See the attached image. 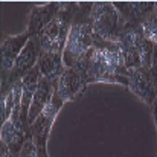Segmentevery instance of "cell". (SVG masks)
<instances>
[{
    "label": "cell",
    "instance_id": "cell-1",
    "mask_svg": "<svg viewBox=\"0 0 157 157\" xmlns=\"http://www.w3.org/2000/svg\"><path fill=\"white\" fill-rule=\"evenodd\" d=\"M89 21L92 25L95 40H101L107 43L119 41L125 25L119 12L116 11L114 5L108 2L93 3L89 15Z\"/></svg>",
    "mask_w": 157,
    "mask_h": 157
},
{
    "label": "cell",
    "instance_id": "cell-2",
    "mask_svg": "<svg viewBox=\"0 0 157 157\" xmlns=\"http://www.w3.org/2000/svg\"><path fill=\"white\" fill-rule=\"evenodd\" d=\"M95 44V35L90 21L73 20V25L69 31L66 48L63 52V59L66 69L75 67L78 59L86 55Z\"/></svg>",
    "mask_w": 157,
    "mask_h": 157
},
{
    "label": "cell",
    "instance_id": "cell-3",
    "mask_svg": "<svg viewBox=\"0 0 157 157\" xmlns=\"http://www.w3.org/2000/svg\"><path fill=\"white\" fill-rule=\"evenodd\" d=\"M127 76V86L128 89L140 98L145 104L151 105L154 104L157 98V89L154 82V75L153 69H144V67H136V69H127L125 70Z\"/></svg>",
    "mask_w": 157,
    "mask_h": 157
},
{
    "label": "cell",
    "instance_id": "cell-4",
    "mask_svg": "<svg viewBox=\"0 0 157 157\" xmlns=\"http://www.w3.org/2000/svg\"><path fill=\"white\" fill-rule=\"evenodd\" d=\"M86 79L84 76L73 67L66 69L55 86V93L66 102V101H75L81 96V93L86 89Z\"/></svg>",
    "mask_w": 157,
    "mask_h": 157
},
{
    "label": "cell",
    "instance_id": "cell-5",
    "mask_svg": "<svg viewBox=\"0 0 157 157\" xmlns=\"http://www.w3.org/2000/svg\"><path fill=\"white\" fill-rule=\"evenodd\" d=\"M31 40V34L26 31L20 35H14V37H8L5 38L3 44H2V70H3V76L11 75V72L15 67V61L18 58V55L25 49V46L28 44V41Z\"/></svg>",
    "mask_w": 157,
    "mask_h": 157
},
{
    "label": "cell",
    "instance_id": "cell-6",
    "mask_svg": "<svg viewBox=\"0 0 157 157\" xmlns=\"http://www.w3.org/2000/svg\"><path fill=\"white\" fill-rule=\"evenodd\" d=\"M59 9H61V3L58 2H51L43 6H34L29 17V26H28V32L31 34V37H38L44 31V28L58 15Z\"/></svg>",
    "mask_w": 157,
    "mask_h": 157
},
{
    "label": "cell",
    "instance_id": "cell-7",
    "mask_svg": "<svg viewBox=\"0 0 157 157\" xmlns=\"http://www.w3.org/2000/svg\"><path fill=\"white\" fill-rule=\"evenodd\" d=\"M55 86L51 81L41 78L40 79V84H38V89L34 95V99H32V104H31V110H29V119H28V124L29 127L40 117V114L44 111V108L48 107V104L52 101V96L55 93Z\"/></svg>",
    "mask_w": 157,
    "mask_h": 157
},
{
    "label": "cell",
    "instance_id": "cell-8",
    "mask_svg": "<svg viewBox=\"0 0 157 157\" xmlns=\"http://www.w3.org/2000/svg\"><path fill=\"white\" fill-rule=\"evenodd\" d=\"M37 67L40 70L41 78L56 84V81L59 79V76L66 70L63 53H41Z\"/></svg>",
    "mask_w": 157,
    "mask_h": 157
},
{
    "label": "cell",
    "instance_id": "cell-9",
    "mask_svg": "<svg viewBox=\"0 0 157 157\" xmlns=\"http://www.w3.org/2000/svg\"><path fill=\"white\" fill-rule=\"evenodd\" d=\"M25 140V133L20 128H17L12 124V121H6L5 124H2V142L12 151L14 156L20 154Z\"/></svg>",
    "mask_w": 157,
    "mask_h": 157
},
{
    "label": "cell",
    "instance_id": "cell-10",
    "mask_svg": "<svg viewBox=\"0 0 157 157\" xmlns=\"http://www.w3.org/2000/svg\"><path fill=\"white\" fill-rule=\"evenodd\" d=\"M140 28H142L144 37L148 41L157 44V15L154 14V11L140 21Z\"/></svg>",
    "mask_w": 157,
    "mask_h": 157
},
{
    "label": "cell",
    "instance_id": "cell-11",
    "mask_svg": "<svg viewBox=\"0 0 157 157\" xmlns=\"http://www.w3.org/2000/svg\"><path fill=\"white\" fill-rule=\"evenodd\" d=\"M15 107V93H14V87L6 92L2 93V124H5L6 121H9L12 111Z\"/></svg>",
    "mask_w": 157,
    "mask_h": 157
},
{
    "label": "cell",
    "instance_id": "cell-12",
    "mask_svg": "<svg viewBox=\"0 0 157 157\" xmlns=\"http://www.w3.org/2000/svg\"><path fill=\"white\" fill-rule=\"evenodd\" d=\"M18 157H40L38 148H37V145H35V140H34L31 136L26 137V140H25V144H23V147H21V150H20Z\"/></svg>",
    "mask_w": 157,
    "mask_h": 157
},
{
    "label": "cell",
    "instance_id": "cell-13",
    "mask_svg": "<svg viewBox=\"0 0 157 157\" xmlns=\"http://www.w3.org/2000/svg\"><path fill=\"white\" fill-rule=\"evenodd\" d=\"M0 157H14V154H12V151L2 142V153H0Z\"/></svg>",
    "mask_w": 157,
    "mask_h": 157
},
{
    "label": "cell",
    "instance_id": "cell-14",
    "mask_svg": "<svg viewBox=\"0 0 157 157\" xmlns=\"http://www.w3.org/2000/svg\"><path fill=\"white\" fill-rule=\"evenodd\" d=\"M153 72L157 73V44H154V52H153Z\"/></svg>",
    "mask_w": 157,
    "mask_h": 157
},
{
    "label": "cell",
    "instance_id": "cell-15",
    "mask_svg": "<svg viewBox=\"0 0 157 157\" xmlns=\"http://www.w3.org/2000/svg\"><path fill=\"white\" fill-rule=\"evenodd\" d=\"M153 116H154V122H156V127H157V98L156 101H154V104H153Z\"/></svg>",
    "mask_w": 157,
    "mask_h": 157
},
{
    "label": "cell",
    "instance_id": "cell-16",
    "mask_svg": "<svg viewBox=\"0 0 157 157\" xmlns=\"http://www.w3.org/2000/svg\"><path fill=\"white\" fill-rule=\"evenodd\" d=\"M153 75H154V82H156V89H157V73L153 72Z\"/></svg>",
    "mask_w": 157,
    "mask_h": 157
},
{
    "label": "cell",
    "instance_id": "cell-17",
    "mask_svg": "<svg viewBox=\"0 0 157 157\" xmlns=\"http://www.w3.org/2000/svg\"><path fill=\"white\" fill-rule=\"evenodd\" d=\"M154 14H156V15H157V2H156V3H154Z\"/></svg>",
    "mask_w": 157,
    "mask_h": 157
}]
</instances>
